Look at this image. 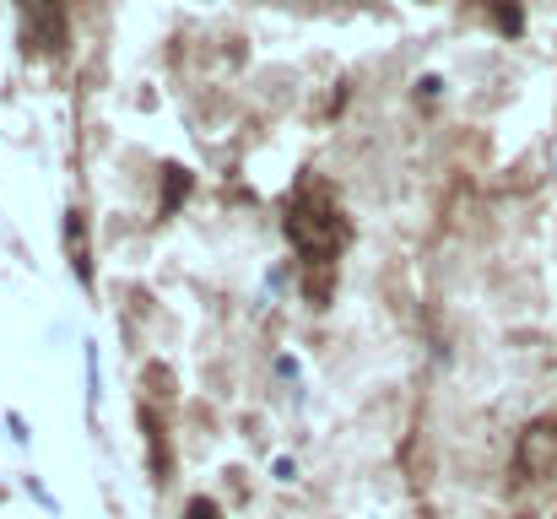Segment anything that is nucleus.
<instances>
[{"label":"nucleus","instance_id":"423d86ee","mask_svg":"<svg viewBox=\"0 0 557 519\" xmlns=\"http://www.w3.org/2000/svg\"><path fill=\"white\" fill-rule=\"evenodd\" d=\"M553 173H557V147H553Z\"/></svg>","mask_w":557,"mask_h":519},{"label":"nucleus","instance_id":"7ed1b4c3","mask_svg":"<svg viewBox=\"0 0 557 519\" xmlns=\"http://www.w3.org/2000/svg\"><path fill=\"white\" fill-rule=\"evenodd\" d=\"M16 11H22V38L33 44V49H60V5L54 0H16Z\"/></svg>","mask_w":557,"mask_h":519},{"label":"nucleus","instance_id":"39448f33","mask_svg":"<svg viewBox=\"0 0 557 519\" xmlns=\"http://www.w3.org/2000/svg\"><path fill=\"white\" fill-rule=\"evenodd\" d=\"M185 519H216V504H211V498H195Z\"/></svg>","mask_w":557,"mask_h":519},{"label":"nucleus","instance_id":"f257e3e1","mask_svg":"<svg viewBox=\"0 0 557 519\" xmlns=\"http://www.w3.org/2000/svg\"><path fill=\"white\" fill-rule=\"evenodd\" d=\"M287 233H293V244L309 265H331L347 244V217H342V206L325 184H304L287 206Z\"/></svg>","mask_w":557,"mask_h":519},{"label":"nucleus","instance_id":"20e7f679","mask_svg":"<svg viewBox=\"0 0 557 519\" xmlns=\"http://www.w3.org/2000/svg\"><path fill=\"white\" fill-rule=\"evenodd\" d=\"M65 238H71V260H76V276L87 282L92 276V265H87V244H82V217L71 211V222H65Z\"/></svg>","mask_w":557,"mask_h":519},{"label":"nucleus","instance_id":"f03ea898","mask_svg":"<svg viewBox=\"0 0 557 519\" xmlns=\"http://www.w3.org/2000/svg\"><path fill=\"white\" fill-rule=\"evenodd\" d=\"M520 471L536 482H557V422H536L520 438Z\"/></svg>","mask_w":557,"mask_h":519}]
</instances>
